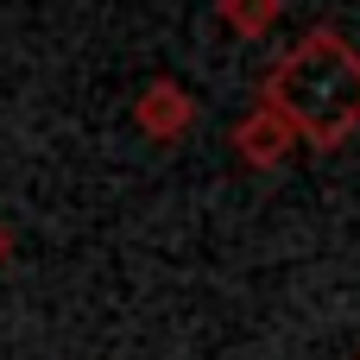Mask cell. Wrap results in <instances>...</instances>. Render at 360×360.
Returning a JSON list of instances; mask_svg holds the SVG:
<instances>
[{"label":"cell","mask_w":360,"mask_h":360,"mask_svg":"<svg viewBox=\"0 0 360 360\" xmlns=\"http://www.w3.org/2000/svg\"><path fill=\"white\" fill-rule=\"evenodd\" d=\"M259 101L297 133V146H323V152L348 146L360 127V51L342 32L297 38L272 63Z\"/></svg>","instance_id":"cell-1"},{"label":"cell","mask_w":360,"mask_h":360,"mask_svg":"<svg viewBox=\"0 0 360 360\" xmlns=\"http://www.w3.org/2000/svg\"><path fill=\"white\" fill-rule=\"evenodd\" d=\"M133 120H139L146 139L177 146V139L196 127V95H190L184 82H171V76H152V82L139 89V101H133Z\"/></svg>","instance_id":"cell-2"},{"label":"cell","mask_w":360,"mask_h":360,"mask_svg":"<svg viewBox=\"0 0 360 360\" xmlns=\"http://www.w3.org/2000/svg\"><path fill=\"white\" fill-rule=\"evenodd\" d=\"M234 152H240L253 171H272V165H285V158L297 152V133H291L266 101H253V108L234 120Z\"/></svg>","instance_id":"cell-3"},{"label":"cell","mask_w":360,"mask_h":360,"mask_svg":"<svg viewBox=\"0 0 360 360\" xmlns=\"http://www.w3.org/2000/svg\"><path fill=\"white\" fill-rule=\"evenodd\" d=\"M221 25L240 32V38H266L278 19H285V0H215Z\"/></svg>","instance_id":"cell-4"},{"label":"cell","mask_w":360,"mask_h":360,"mask_svg":"<svg viewBox=\"0 0 360 360\" xmlns=\"http://www.w3.org/2000/svg\"><path fill=\"white\" fill-rule=\"evenodd\" d=\"M6 253H13V234H6V221H0V266H6Z\"/></svg>","instance_id":"cell-5"},{"label":"cell","mask_w":360,"mask_h":360,"mask_svg":"<svg viewBox=\"0 0 360 360\" xmlns=\"http://www.w3.org/2000/svg\"><path fill=\"white\" fill-rule=\"evenodd\" d=\"M354 360H360V354H354Z\"/></svg>","instance_id":"cell-6"}]
</instances>
